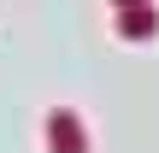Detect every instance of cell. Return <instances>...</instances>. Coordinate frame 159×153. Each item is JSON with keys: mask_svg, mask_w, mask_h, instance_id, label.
<instances>
[{"mask_svg": "<svg viewBox=\"0 0 159 153\" xmlns=\"http://www.w3.org/2000/svg\"><path fill=\"white\" fill-rule=\"evenodd\" d=\"M47 142H53V153H89V136H83V118L77 112H47Z\"/></svg>", "mask_w": 159, "mask_h": 153, "instance_id": "cell-1", "label": "cell"}, {"mask_svg": "<svg viewBox=\"0 0 159 153\" xmlns=\"http://www.w3.org/2000/svg\"><path fill=\"white\" fill-rule=\"evenodd\" d=\"M112 6H118V12H130V6H142V0H112Z\"/></svg>", "mask_w": 159, "mask_h": 153, "instance_id": "cell-3", "label": "cell"}, {"mask_svg": "<svg viewBox=\"0 0 159 153\" xmlns=\"http://www.w3.org/2000/svg\"><path fill=\"white\" fill-rule=\"evenodd\" d=\"M124 29H130V41H148V29H153V6L130 12V18H124Z\"/></svg>", "mask_w": 159, "mask_h": 153, "instance_id": "cell-2", "label": "cell"}]
</instances>
